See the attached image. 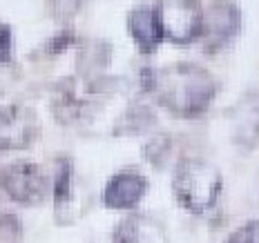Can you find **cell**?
<instances>
[{"instance_id":"cell-13","label":"cell","mask_w":259,"mask_h":243,"mask_svg":"<svg viewBox=\"0 0 259 243\" xmlns=\"http://www.w3.org/2000/svg\"><path fill=\"white\" fill-rule=\"evenodd\" d=\"M72 183H74L72 161L67 156H61L56 163V174H54V203H56V210H61L69 203L74 192Z\"/></svg>"},{"instance_id":"cell-9","label":"cell","mask_w":259,"mask_h":243,"mask_svg":"<svg viewBox=\"0 0 259 243\" xmlns=\"http://www.w3.org/2000/svg\"><path fill=\"white\" fill-rule=\"evenodd\" d=\"M112 243H165V236L152 219L130 214L116 225Z\"/></svg>"},{"instance_id":"cell-3","label":"cell","mask_w":259,"mask_h":243,"mask_svg":"<svg viewBox=\"0 0 259 243\" xmlns=\"http://www.w3.org/2000/svg\"><path fill=\"white\" fill-rule=\"evenodd\" d=\"M241 27V14L230 0H212L201 14L199 38L210 54L221 52L235 40Z\"/></svg>"},{"instance_id":"cell-2","label":"cell","mask_w":259,"mask_h":243,"mask_svg":"<svg viewBox=\"0 0 259 243\" xmlns=\"http://www.w3.org/2000/svg\"><path fill=\"white\" fill-rule=\"evenodd\" d=\"M172 192L188 212L201 214L217 203L221 194V174L203 159H183L172 176Z\"/></svg>"},{"instance_id":"cell-8","label":"cell","mask_w":259,"mask_h":243,"mask_svg":"<svg viewBox=\"0 0 259 243\" xmlns=\"http://www.w3.org/2000/svg\"><path fill=\"white\" fill-rule=\"evenodd\" d=\"M127 29H130V36L134 38V42H137L139 50L143 54H152L165 38L159 14H156L154 7H148V5H141V7L130 12Z\"/></svg>"},{"instance_id":"cell-12","label":"cell","mask_w":259,"mask_h":243,"mask_svg":"<svg viewBox=\"0 0 259 243\" xmlns=\"http://www.w3.org/2000/svg\"><path fill=\"white\" fill-rule=\"evenodd\" d=\"M156 123V116L152 114V110H148L145 105L137 103V105H130L123 116L116 121L114 134L118 136H132V134H143L148 129H152Z\"/></svg>"},{"instance_id":"cell-18","label":"cell","mask_w":259,"mask_h":243,"mask_svg":"<svg viewBox=\"0 0 259 243\" xmlns=\"http://www.w3.org/2000/svg\"><path fill=\"white\" fill-rule=\"evenodd\" d=\"M14 56V38H12V29L7 25L0 23V65L9 63Z\"/></svg>"},{"instance_id":"cell-7","label":"cell","mask_w":259,"mask_h":243,"mask_svg":"<svg viewBox=\"0 0 259 243\" xmlns=\"http://www.w3.org/2000/svg\"><path fill=\"white\" fill-rule=\"evenodd\" d=\"M148 181L141 172L123 170L107 181L103 190V203L112 210H132L143 199Z\"/></svg>"},{"instance_id":"cell-5","label":"cell","mask_w":259,"mask_h":243,"mask_svg":"<svg viewBox=\"0 0 259 243\" xmlns=\"http://www.w3.org/2000/svg\"><path fill=\"white\" fill-rule=\"evenodd\" d=\"M0 185L7 192L9 199L23 205H36L45 199L47 194V181L45 172L36 163H14L0 176Z\"/></svg>"},{"instance_id":"cell-15","label":"cell","mask_w":259,"mask_h":243,"mask_svg":"<svg viewBox=\"0 0 259 243\" xmlns=\"http://www.w3.org/2000/svg\"><path fill=\"white\" fill-rule=\"evenodd\" d=\"M168 150H170V136H168V134H159V136L150 138V141L145 143L143 154H145V159H148L150 163L161 165V161L165 159Z\"/></svg>"},{"instance_id":"cell-17","label":"cell","mask_w":259,"mask_h":243,"mask_svg":"<svg viewBox=\"0 0 259 243\" xmlns=\"http://www.w3.org/2000/svg\"><path fill=\"white\" fill-rule=\"evenodd\" d=\"M83 7V0H50V12L56 20H67L76 16Z\"/></svg>"},{"instance_id":"cell-4","label":"cell","mask_w":259,"mask_h":243,"mask_svg":"<svg viewBox=\"0 0 259 243\" xmlns=\"http://www.w3.org/2000/svg\"><path fill=\"white\" fill-rule=\"evenodd\" d=\"M154 9L159 14L165 38L179 42V45H186V42L199 38L203 14V7L199 0H159V5Z\"/></svg>"},{"instance_id":"cell-10","label":"cell","mask_w":259,"mask_h":243,"mask_svg":"<svg viewBox=\"0 0 259 243\" xmlns=\"http://www.w3.org/2000/svg\"><path fill=\"white\" fill-rule=\"evenodd\" d=\"M88 110H90V103L83 101L76 94V89L72 87V80H65L52 99L54 116H56L61 123H65V125H72V123L83 121V116Z\"/></svg>"},{"instance_id":"cell-16","label":"cell","mask_w":259,"mask_h":243,"mask_svg":"<svg viewBox=\"0 0 259 243\" xmlns=\"http://www.w3.org/2000/svg\"><path fill=\"white\" fill-rule=\"evenodd\" d=\"M74 40H76V34H74L72 29H65V31H58L54 38H50L45 42V45L40 47L42 54H47V56H56V54L65 52L67 47L74 45Z\"/></svg>"},{"instance_id":"cell-14","label":"cell","mask_w":259,"mask_h":243,"mask_svg":"<svg viewBox=\"0 0 259 243\" xmlns=\"http://www.w3.org/2000/svg\"><path fill=\"white\" fill-rule=\"evenodd\" d=\"M23 236V223L12 212L0 214V243H16Z\"/></svg>"},{"instance_id":"cell-1","label":"cell","mask_w":259,"mask_h":243,"mask_svg":"<svg viewBox=\"0 0 259 243\" xmlns=\"http://www.w3.org/2000/svg\"><path fill=\"white\" fill-rule=\"evenodd\" d=\"M141 85L172 114L186 118L206 112L217 94V80L192 63H177L163 69L143 67Z\"/></svg>"},{"instance_id":"cell-11","label":"cell","mask_w":259,"mask_h":243,"mask_svg":"<svg viewBox=\"0 0 259 243\" xmlns=\"http://www.w3.org/2000/svg\"><path fill=\"white\" fill-rule=\"evenodd\" d=\"M110 63V45L105 40H90L78 52V72L85 78H96Z\"/></svg>"},{"instance_id":"cell-6","label":"cell","mask_w":259,"mask_h":243,"mask_svg":"<svg viewBox=\"0 0 259 243\" xmlns=\"http://www.w3.org/2000/svg\"><path fill=\"white\" fill-rule=\"evenodd\" d=\"M38 134L36 118L20 103H0V152L27 148Z\"/></svg>"},{"instance_id":"cell-19","label":"cell","mask_w":259,"mask_h":243,"mask_svg":"<svg viewBox=\"0 0 259 243\" xmlns=\"http://www.w3.org/2000/svg\"><path fill=\"white\" fill-rule=\"evenodd\" d=\"M226 243H257V221H248L244 228L235 230Z\"/></svg>"}]
</instances>
